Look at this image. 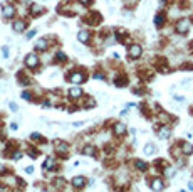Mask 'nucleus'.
Here are the masks:
<instances>
[{"mask_svg":"<svg viewBox=\"0 0 193 192\" xmlns=\"http://www.w3.org/2000/svg\"><path fill=\"white\" fill-rule=\"evenodd\" d=\"M67 81L74 83V84H81V83L86 81V76H84V73H81V71H74V73H71V74L67 76Z\"/></svg>","mask_w":193,"mask_h":192,"instance_id":"nucleus-1","label":"nucleus"},{"mask_svg":"<svg viewBox=\"0 0 193 192\" xmlns=\"http://www.w3.org/2000/svg\"><path fill=\"white\" fill-rule=\"evenodd\" d=\"M25 66L27 68H32V69L39 66V57H37L35 52H30V54L25 56Z\"/></svg>","mask_w":193,"mask_h":192,"instance_id":"nucleus-2","label":"nucleus"},{"mask_svg":"<svg viewBox=\"0 0 193 192\" xmlns=\"http://www.w3.org/2000/svg\"><path fill=\"white\" fill-rule=\"evenodd\" d=\"M128 54H129L131 59H138V57L143 54V49H141V46H138V44H133V46H129Z\"/></svg>","mask_w":193,"mask_h":192,"instance_id":"nucleus-3","label":"nucleus"},{"mask_svg":"<svg viewBox=\"0 0 193 192\" xmlns=\"http://www.w3.org/2000/svg\"><path fill=\"white\" fill-rule=\"evenodd\" d=\"M2 15H4V19H5V20L12 19L13 15H15V8H13V5H8V4H5V5L2 7Z\"/></svg>","mask_w":193,"mask_h":192,"instance_id":"nucleus-4","label":"nucleus"},{"mask_svg":"<svg viewBox=\"0 0 193 192\" xmlns=\"http://www.w3.org/2000/svg\"><path fill=\"white\" fill-rule=\"evenodd\" d=\"M176 32H178V34H187L188 32V29H190V22L188 20H180L178 22V24H176Z\"/></svg>","mask_w":193,"mask_h":192,"instance_id":"nucleus-5","label":"nucleus"},{"mask_svg":"<svg viewBox=\"0 0 193 192\" xmlns=\"http://www.w3.org/2000/svg\"><path fill=\"white\" fill-rule=\"evenodd\" d=\"M87 184V179L86 177H74L72 179V185L74 187H76V189H82V187H84V185Z\"/></svg>","mask_w":193,"mask_h":192,"instance_id":"nucleus-6","label":"nucleus"},{"mask_svg":"<svg viewBox=\"0 0 193 192\" xmlns=\"http://www.w3.org/2000/svg\"><path fill=\"white\" fill-rule=\"evenodd\" d=\"M170 135H171V128H170V126H161L160 131H158V137H160L161 140L170 138Z\"/></svg>","mask_w":193,"mask_h":192,"instance_id":"nucleus-7","label":"nucleus"},{"mask_svg":"<svg viewBox=\"0 0 193 192\" xmlns=\"http://www.w3.org/2000/svg\"><path fill=\"white\" fill-rule=\"evenodd\" d=\"M77 39H79L82 44H87V42L91 41V35H89L87 30H79V32H77Z\"/></svg>","mask_w":193,"mask_h":192,"instance_id":"nucleus-8","label":"nucleus"},{"mask_svg":"<svg viewBox=\"0 0 193 192\" xmlns=\"http://www.w3.org/2000/svg\"><path fill=\"white\" fill-rule=\"evenodd\" d=\"M149 187H151L153 191H163L165 185H163V180H161V179H153L151 184H149Z\"/></svg>","mask_w":193,"mask_h":192,"instance_id":"nucleus-9","label":"nucleus"},{"mask_svg":"<svg viewBox=\"0 0 193 192\" xmlns=\"http://www.w3.org/2000/svg\"><path fill=\"white\" fill-rule=\"evenodd\" d=\"M12 27H13V30H15V32H24V30H25V27H27V24L24 20H15L12 24Z\"/></svg>","mask_w":193,"mask_h":192,"instance_id":"nucleus-10","label":"nucleus"},{"mask_svg":"<svg viewBox=\"0 0 193 192\" xmlns=\"http://www.w3.org/2000/svg\"><path fill=\"white\" fill-rule=\"evenodd\" d=\"M69 96L74 98V100H76V98H81V96H82V89H81L79 86H74V88L69 89Z\"/></svg>","mask_w":193,"mask_h":192,"instance_id":"nucleus-11","label":"nucleus"},{"mask_svg":"<svg viewBox=\"0 0 193 192\" xmlns=\"http://www.w3.org/2000/svg\"><path fill=\"white\" fill-rule=\"evenodd\" d=\"M124 131H126V125L124 123H116L114 125V133H116V135H124Z\"/></svg>","mask_w":193,"mask_h":192,"instance_id":"nucleus-12","label":"nucleus"},{"mask_svg":"<svg viewBox=\"0 0 193 192\" xmlns=\"http://www.w3.org/2000/svg\"><path fill=\"white\" fill-rule=\"evenodd\" d=\"M35 49L37 51H47V39H39L35 42Z\"/></svg>","mask_w":193,"mask_h":192,"instance_id":"nucleus-13","label":"nucleus"},{"mask_svg":"<svg viewBox=\"0 0 193 192\" xmlns=\"http://www.w3.org/2000/svg\"><path fill=\"white\" fill-rule=\"evenodd\" d=\"M55 150H57V153H66L67 152V145L64 143V142H55Z\"/></svg>","mask_w":193,"mask_h":192,"instance_id":"nucleus-14","label":"nucleus"},{"mask_svg":"<svg viewBox=\"0 0 193 192\" xmlns=\"http://www.w3.org/2000/svg\"><path fill=\"white\" fill-rule=\"evenodd\" d=\"M82 153H84V155H87V157H94L96 150H94L93 145H86V147H84V150H82Z\"/></svg>","mask_w":193,"mask_h":192,"instance_id":"nucleus-15","label":"nucleus"},{"mask_svg":"<svg viewBox=\"0 0 193 192\" xmlns=\"http://www.w3.org/2000/svg\"><path fill=\"white\" fill-rule=\"evenodd\" d=\"M145 155H153L154 152H156V147H154L153 143H148V145H145Z\"/></svg>","mask_w":193,"mask_h":192,"instance_id":"nucleus-16","label":"nucleus"},{"mask_svg":"<svg viewBox=\"0 0 193 192\" xmlns=\"http://www.w3.org/2000/svg\"><path fill=\"white\" fill-rule=\"evenodd\" d=\"M51 167H54V158L52 157H47L46 162H44V165H42V169H44V170H49Z\"/></svg>","mask_w":193,"mask_h":192,"instance_id":"nucleus-17","label":"nucleus"},{"mask_svg":"<svg viewBox=\"0 0 193 192\" xmlns=\"http://www.w3.org/2000/svg\"><path fill=\"white\" fill-rule=\"evenodd\" d=\"M181 150H183L185 155H190V153H193V145L192 143H185L183 147H181Z\"/></svg>","mask_w":193,"mask_h":192,"instance_id":"nucleus-18","label":"nucleus"},{"mask_svg":"<svg viewBox=\"0 0 193 192\" xmlns=\"http://www.w3.org/2000/svg\"><path fill=\"white\" fill-rule=\"evenodd\" d=\"M163 24H165V17H163L161 14H158L156 17H154V25H156V27H161Z\"/></svg>","mask_w":193,"mask_h":192,"instance_id":"nucleus-19","label":"nucleus"},{"mask_svg":"<svg viewBox=\"0 0 193 192\" xmlns=\"http://www.w3.org/2000/svg\"><path fill=\"white\" fill-rule=\"evenodd\" d=\"M126 83H128L126 78H116V79H114V84H116L118 88H121V86H126Z\"/></svg>","mask_w":193,"mask_h":192,"instance_id":"nucleus-20","label":"nucleus"},{"mask_svg":"<svg viewBox=\"0 0 193 192\" xmlns=\"http://www.w3.org/2000/svg\"><path fill=\"white\" fill-rule=\"evenodd\" d=\"M44 12V7H40V5H32V15H40Z\"/></svg>","mask_w":193,"mask_h":192,"instance_id":"nucleus-21","label":"nucleus"},{"mask_svg":"<svg viewBox=\"0 0 193 192\" xmlns=\"http://www.w3.org/2000/svg\"><path fill=\"white\" fill-rule=\"evenodd\" d=\"M54 184H55L57 189H60V187H64V185H66V180H64V179H55V180H54Z\"/></svg>","mask_w":193,"mask_h":192,"instance_id":"nucleus-22","label":"nucleus"},{"mask_svg":"<svg viewBox=\"0 0 193 192\" xmlns=\"http://www.w3.org/2000/svg\"><path fill=\"white\" fill-rule=\"evenodd\" d=\"M134 165H136V169H140V170H146V164H145V162H141V160H136Z\"/></svg>","mask_w":193,"mask_h":192,"instance_id":"nucleus-23","label":"nucleus"},{"mask_svg":"<svg viewBox=\"0 0 193 192\" xmlns=\"http://www.w3.org/2000/svg\"><path fill=\"white\" fill-rule=\"evenodd\" d=\"M20 96H22L24 100H27V101H29V100L32 98V96H30V93H29V91H22V93H20Z\"/></svg>","mask_w":193,"mask_h":192,"instance_id":"nucleus-24","label":"nucleus"},{"mask_svg":"<svg viewBox=\"0 0 193 192\" xmlns=\"http://www.w3.org/2000/svg\"><path fill=\"white\" fill-rule=\"evenodd\" d=\"M35 34H37V30L34 29V30H30V32H29V34L25 35V39H27V41H30V39H32V37H34V35H35Z\"/></svg>","mask_w":193,"mask_h":192,"instance_id":"nucleus-25","label":"nucleus"},{"mask_svg":"<svg viewBox=\"0 0 193 192\" xmlns=\"http://www.w3.org/2000/svg\"><path fill=\"white\" fill-rule=\"evenodd\" d=\"M175 174H176V172H175L173 169H166V172H165V175H166V177H173Z\"/></svg>","mask_w":193,"mask_h":192,"instance_id":"nucleus-26","label":"nucleus"},{"mask_svg":"<svg viewBox=\"0 0 193 192\" xmlns=\"http://www.w3.org/2000/svg\"><path fill=\"white\" fill-rule=\"evenodd\" d=\"M2 56H4V57H8V47H7V46H4V47H2Z\"/></svg>","mask_w":193,"mask_h":192,"instance_id":"nucleus-27","label":"nucleus"},{"mask_svg":"<svg viewBox=\"0 0 193 192\" xmlns=\"http://www.w3.org/2000/svg\"><path fill=\"white\" fill-rule=\"evenodd\" d=\"M57 59H59V61H66V54H64V52H57Z\"/></svg>","mask_w":193,"mask_h":192,"instance_id":"nucleus-28","label":"nucleus"},{"mask_svg":"<svg viewBox=\"0 0 193 192\" xmlns=\"http://www.w3.org/2000/svg\"><path fill=\"white\" fill-rule=\"evenodd\" d=\"M8 108H10L12 111H17V110H19V108H17V104L13 103V101H10V103H8Z\"/></svg>","mask_w":193,"mask_h":192,"instance_id":"nucleus-29","label":"nucleus"},{"mask_svg":"<svg viewBox=\"0 0 193 192\" xmlns=\"http://www.w3.org/2000/svg\"><path fill=\"white\" fill-rule=\"evenodd\" d=\"M93 78H96V79H104V74H102V73H94Z\"/></svg>","mask_w":193,"mask_h":192,"instance_id":"nucleus-30","label":"nucleus"},{"mask_svg":"<svg viewBox=\"0 0 193 192\" xmlns=\"http://www.w3.org/2000/svg\"><path fill=\"white\" fill-rule=\"evenodd\" d=\"M20 158H22V153H20V152H15V153H13V160H20Z\"/></svg>","mask_w":193,"mask_h":192,"instance_id":"nucleus-31","label":"nucleus"},{"mask_svg":"<svg viewBox=\"0 0 193 192\" xmlns=\"http://www.w3.org/2000/svg\"><path fill=\"white\" fill-rule=\"evenodd\" d=\"M30 138H32V140H40V133H32Z\"/></svg>","mask_w":193,"mask_h":192,"instance_id":"nucleus-32","label":"nucleus"},{"mask_svg":"<svg viewBox=\"0 0 193 192\" xmlns=\"http://www.w3.org/2000/svg\"><path fill=\"white\" fill-rule=\"evenodd\" d=\"M29 153H30V157H32V158H37V155H39V153H37L35 150H30Z\"/></svg>","mask_w":193,"mask_h":192,"instance_id":"nucleus-33","label":"nucleus"},{"mask_svg":"<svg viewBox=\"0 0 193 192\" xmlns=\"http://www.w3.org/2000/svg\"><path fill=\"white\" fill-rule=\"evenodd\" d=\"M82 125H84V121H74L72 126H76V128H77V126H82Z\"/></svg>","mask_w":193,"mask_h":192,"instance_id":"nucleus-34","label":"nucleus"},{"mask_svg":"<svg viewBox=\"0 0 193 192\" xmlns=\"http://www.w3.org/2000/svg\"><path fill=\"white\" fill-rule=\"evenodd\" d=\"M10 130H12V131L17 130V123H10Z\"/></svg>","mask_w":193,"mask_h":192,"instance_id":"nucleus-35","label":"nucleus"},{"mask_svg":"<svg viewBox=\"0 0 193 192\" xmlns=\"http://www.w3.org/2000/svg\"><path fill=\"white\" fill-rule=\"evenodd\" d=\"M25 172H27V174H34V169H32V167H27Z\"/></svg>","mask_w":193,"mask_h":192,"instance_id":"nucleus-36","label":"nucleus"},{"mask_svg":"<svg viewBox=\"0 0 193 192\" xmlns=\"http://www.w3.org/2000/svg\"><path fill=\"white\" fill-rule=\"evenodd\" d=\"M188 189H190V191H193V182H188Z\"/></svg>","mask_w":193,"mask_h":192,"instance_id":"nucleus-37","label":"nucleus"},{"mask_svg":"<svg viewBox=\"0 0 193 192\" xmlns=\"http://www.w3.org/2000/svg\"><path fill=\"white\" fill-rule=\"evenodd\" d=\"M81 4H84V5H86V4H89V2H91V0H79Z\"/></svg>","mask_w":193,"mask_h":192,"instance_id":"nucleus-38","label":"nucleus"},{"mask_svg":"<svg viewBox=\"0 0 193 192\" xmlns=\"http://www.w3.org/2000/svg\"><path fill=\"white\" fill-rule=\"evenodd\" d=\"M22 4H30V0H22Z\"/></svg>","mask_w":193,"mask_h":192,"instance_id":"nucleus-39","label":"nucleus"},{"mask_svg":"<svg viewBox=\"0 0 193 192\" xmlns=\"http://www.w3.org/2000/svg\"><path fill=\"white\" fill-rule=\"evenodd\" d=\"M42 2H46V0H42Z\"/></svg>","mask_w":193,"mask_h":192,"instance_id":"nucleus-40","label":"nucleus"}]
</instances>
